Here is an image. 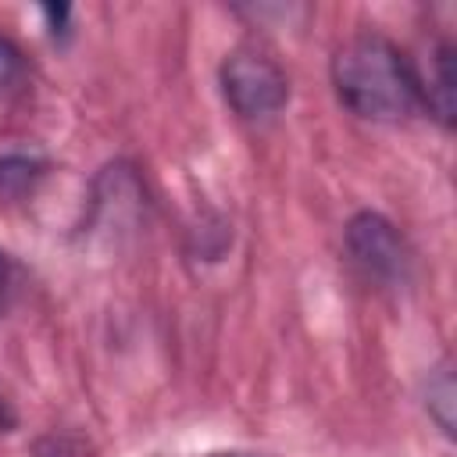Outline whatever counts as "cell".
Masks as SVG:
<instances>
[{
	"label": "cell",
	"mask_w": 457,
	"mask_h": 457,
	"mask_svg": "<svg viewBox=\"0 0 457 457\" xmlns=\"http://www.w3.org/2000/svg\"><path fill=\"white\" fill-rule=\"evenodd\" d=\"M332 86L364 121H407L421 107L418 68L382 32H357L332 54Z\"/></svg>",
	"instance_id": "6da1fadb"
},
{
	"label": "cell",
	"mask_w": 457,
	"mask_h": 457,
	"mask_svg": "<svg viewBox=\"0 0 457 457\" xmlns=\"http://www.w3.org/2000/svg\"><path fill=\"white\" fill-rule=\"evenodd\" d=\"M221 89H225L228 107L246 121L271 118L289 100V79H286L282 64L257 46H239L225 57Z\"/></svg>",
	"instance_id": "7a4b0ae2"
},
{
	"label": "cell",
	"mask_w": 457,
	"mask_h": 457,
	"mask_svg": "<svg viewBox=\"0 0 457 457\" xmlns=\"http://www.w3.org/2000/svg\"><path fill=\"white\" fill-rule=\"evenodd\" d=\"M346 253L361 268L364 278L382 282V286H400L411 275V246L400 236V228L375 214L361 211L346 221Z\"/></svg>",
	"instance_id": "3957f363"
},
{
	"label": "cell",
	"mask_w": 457,
	"mask_h": 457,
	"mask_svg": "<svg viewBox=\"0 0 457 457\" xmlns=\"http://www.w3.org/2000/svg\"><path fill=\"white\" fill-rule=\"evenodd\" d=\"M432 79H428V86H421V104L443 121V125H450L453 121V46L450 43H439L436 50H432Z\"/></svg>",
	"instance_id": "277c9868"
},
{
	"label": "cell",
	"mask_w": 457,
	"mask_h": 457,
	"mask_svg": "<svg viewBox=\"0 0 457 457\" xmlns=\"http://www.w3.org/2000/svg\"><path fill=\"white\" fill-rule=\"evenodd\" d=\"M453 375H450V364L439 368V375L428 382V411L432 418L439 421V428L446 436H453Z\"/></svg>",
	"instance_id": "5b68a950"
},
{
	"label": "cell",
	"mask_w": 457,
	"mask_h": 457,
	"mask_svg": "<svg viewBox=\"0 0 457 457\" xmlns=\"http://www.w3.org/2000/svg\"><path fill=\"white\" fill-rule=\"evenodd\" d=\"M36 179H39V161L25 154L0 157V193H25Z\"/></svg>",
	"instance_id": "8992f818"
},
{
	"label": "cell",
	"mask_w": 457,
	"mask_h": 457,
	"mask_svg": "<svg viewBox=\"0 0 457 457\" xmlns=\"http://www.w3.org/2000/svg\"><path fill=\"white\" fill-rule=\"evenodd\" d=\"M21 71H25L21 50H18L11 39H4V36H0V93L14 89V82L21 79Z\"/></svg>",
	"instance_id": "52a82bcc"
},
{
	"label": "cell",
	"mask_w": 457,
	"mask_h": 457,
	"mask_svg": "<svg viewBox=\"0 0 457 457\" xmlns=\"http://www.w3.org/2000/svg\"><path fill=\"white\" fill-rule=\"evenodd\" d=\"M7 286H11V264L0 253V314H4V303H7Z\"/></svg>",
	"instance_id": "ba28073f"
},
{
	"label": "cell",
	"mask_w": 457,
	"mask_h": 457,
	"mask_svg": "<svg viewBox=\"0 0 457 457\" xmlns=\"http://www.w3.org/2000/svg\"><path fill=\"white\" fill-rule=\"evenodd\" d=\"M214 457H253V453H214Z\"/></svg>",
	"instance_id": "9c48e42d"
}]
</instances>
